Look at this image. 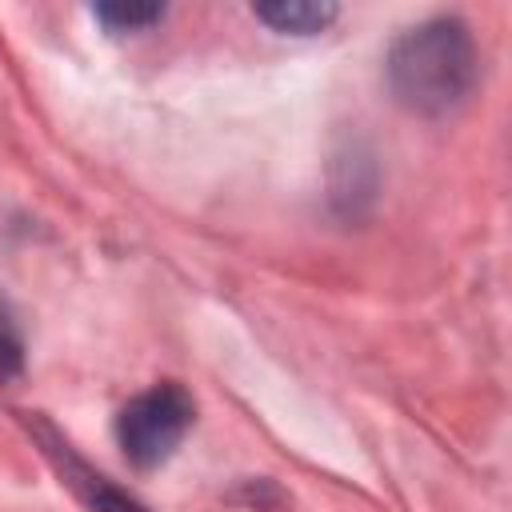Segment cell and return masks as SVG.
Returning <instances> with one entry per match:
<instances>
[{
	"mask_svg": "<svg viewBox=\"0 0 512 512\" xmlns=\"http://www.w3.org/2000/svg\"><path fill=\"white\" fill-rule=\"evenodd\" d=\"M192 420H196L192 396L180 384L164 380V384H152L148 392L132 396L120 408V416H116V444H120V452H124V460L132 468L152 472V468H160L180 448V440L188 436Z\"/></svg>",
	"mask_w": 512,
	"mask_h": 512,
	"instance_id": "obj_2",
	"label": "cell"
},
{
	"mask_svg": "<svg viewBox=\"0 0 512 512\" xmlns=\"http://www.w3.org/2000/svg\"><path fill=\"white\" fill-rule=\"evenodd\" d=\"M92 12L108 32H144L164 16L160 4H96Z\"/></svg>",
	"mask_w": 512,
	"mask_h": 512,
	"instance_id": "obj_5",
	"label": "cell"
},
{
	"mask_svg": "<svg viewBox=\"0 0 512 512\" xmlns=\"http://www.w3.org/2000/svg\"><path fill=\"white\" fill-rule=\"evenodd\" d=\"M64 476H68V484L80 492V500L92 508V512H148L136 496H128V492H120L112 480H104L100 472H92V468H84L72 452H64Z\"/></svg>",
	"mask_w": 512,
	"mask_h": 512,
	"instance_id": "obj_4",
	"label": "cell"
},
{
	"mask_svg": "<svg viewBox=\"0 0 512 512\" xmlns=\"http://www.w3.org/2000/svg\"><path fill=\"white\" fill-rule=\"evenodd\" d=\"M24 368V336L12 308L0 300V376H16Z\"/></svg>",
	"mask_w": 512,
	"mask_h": 512,
	"instance_id": "obj_6",
	"label": "cell"
},
{
	"mask_svg": "<svg viewBox=\"0 0 512 512\" xmlns=\"http://www.w3.org/2000/svg\"><path fill=\"white\" fill-rule=\"evenodd\" d=\"M252 12L260 24L284 36H316L336 20V4L328 0H276V4H256Z\"/></svg>",
	"mask_w": 512,
	"mask_h": 512,
	"instance_id": "obj_3",
	"label": "cell"
},
{
	"mask_svg": "<svg viewBox=\"0 0 512 512\" xmlns=\"http://www.w3.org/2000/svg\"><path fill=\"white\" fill-rule=\"evenodd\" d=\"M388 88L392 96L420 116L452 112L476 84L480 56L468 24L460 16H432L388 48Z\"/></svg>",
	"mask_w": 512,
	"mask_h": 512,
	"instance_id": "obj_1",
	"label": "cell"
}]
</instances>
